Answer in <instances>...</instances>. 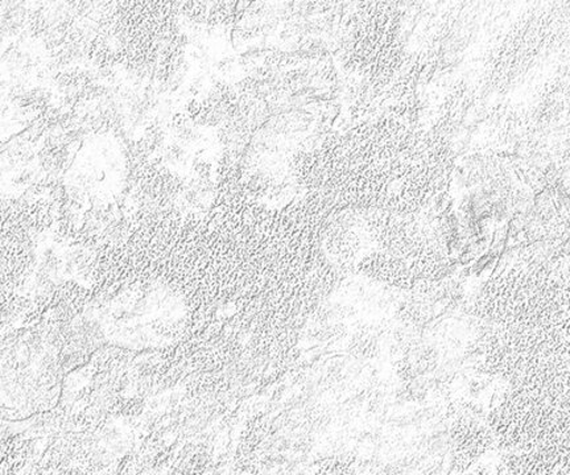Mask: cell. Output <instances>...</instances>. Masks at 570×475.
I'll return each mask as SVG.
<instances>
[{"mask_svg": "<svg viewBox=\"0 0 570 475\" xmlns=\"http://www.w3.org/2000/svg\"><path fill=\"white\" fill-rule=\"evenodd\" d=\"M568 266L527 255L484 286L475 314L508 328L569 323Z\"/></svg>", "mask_w": 570, "mask_h": 475, "instance_id": "obj_1", "label": "cell"}, {"mask_svg": "<svg viewBox=\"0 0 570 475\" xmlns=\"http://www.w3.org/2000/svg\"><path fill=\"white\" fill-rule=\"evenodd\" d=\"M510 386L489 416L499 446L510 455L569 463V380Z\"/></svg>", "mask_w": 570, "mask_h": 475, "instance_id": "obj_2", "label": "cell"}, {"mask_svg": "<svg viewBox=\"0 0 570 475\" xmlns=\"http://www.w3.org/2000/svg\"><path fill=\"white\" fill-rule=\"evenodd\" d=\"M370 237L381 251L402 260L428 289L445 278L449 260L444 232L433 224L430 209L410 215L382 210H361Z\"/></svg>", "mask_w": 570, "mask_h": 475, "instance_id": "obj_3", "label": "cell"}, {"mask_svg": "<svg viewBox=\"0 0 570 475\" xmlns=\"http://www.w3.org/2000/svg\"><path fill=\"white\" fill-rule=\"evenodd\" d=\"M131 317L107 323L104 335L118 336L131 346L161 347L176 342L185 325V307L173 290L155 289L134 307Z\"/></svg>", "mask_w": 570, "mask_h": 475, "instance_id": "obj_4", "label": "cell"}, {"mask_svg": "<svg viewBox=\"0 0 570 475\" xmlns=\"http://www.w3.org/2000/svg\"><path fill=\"white\" fill-rule=\"evenodd\" d=\"M372 237L361 210L348 209L325 226L321 250L332 264L347 266L354 264Z\"/></svg>", "mask_w": 570, "mask_h": 475, "instance_id": "obj_5", "label": "cell"}, {"mask_svg": "<svg viewBox=\"0 0 570 475\" xmlns=\"http://www.w3.org/2000/svg\"><path fill=\"white\" fill-rule=\"evenodd\" d=\"M358 268L368 278L387 283L390 286L407 290H426L402 260L387 253L375 251L366 255L361 259Z\"/></svg>", "mask_w": 570, "mask_h": 475, "instance_id": "obj_6", "label": "cell"}]
</instances>
